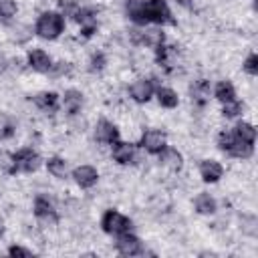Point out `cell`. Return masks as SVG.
<instances>
[{
  "label": "cell",
  "mask_w": 258,
  "mask_h": 258,
  "mask_svg": "<svg viewBox=\"0 0 258 258\" xmlns=\"http://www.w3.org/2000/svg\"><path fill=\"white\" fill-rule=\"evenodd\" d=\"M218 147L224 153H228L232 157H240V159H246L254 153V143L238 137L234 131H222L218 135Z\"/></svg>",
  "instance_id": "1"
},
{
  "label": "cell",
  "mask_w": 258,
  "mask_h": 258,
  "mask_svg": "<svg viewBox=\"0 0 258 258\" xmlns=\"http://www.w3.org/2000/svg\"><path fill=\"white\" fill-rule=\"evenodd\" d=\"M64 28V20L58 12H42L36 20V34L46 40H54Z\"/></svg>",
  "instance_id": "2"
},
{
  "label": "cell",
  "mask_w": 258,
  "mask_h": 258,
  "mask_svg": "<svg viewBox=\"0 0 258 258\" xmlns=\"http://www.w3.org/2000/svg\"><path fill=\"white\" fill-rule=\"evenodd\" d=\"M143 14L147 22L155 24H173L171 10L165 0H145L143 2Z\"/></svg>",
  "instance_id": "3"
},
{
  "label": "cell",
  "mask_w": 258,
  "mask_h": 258,
  "mask_svg": "<svg viewBox=\"0 0 258 258\" xmlns=\"http://www.w3.org/2000/svg\"><path fill=\"white\" fill-rule=\"evenodd\" d=\"M40 165V157L36 151H32L30 147H24L20 151H16L12 155V167L10 171L12 173H30V171H36Z\"/></svg>",
  "instance_id": "4"
},
{
  "label": "cell",
  "mask_w": 258,
  "mask_h": 258,
  "mask_svg": "<svg viewBox=\"0 0 258 258\" xmlns=\"http://www.w3.org/2000/svg\"><path fill=\"white\" fill-rule=\"evenodd\" d=\"M101 226L111 236H119V234L131 232V220L127 216H123L121 212H117V210H107L103 214V218H101Z\"/></svg>",
  "instance_id": "5"
},
{
  "label": "cell",
  "mask_w": 258,
  "mask_h": 258,
  "mask_svg": "<svg viewBox=\"0 0 258 258\" xmlns=\"http://www.w3.org/2000/svg\"><path fill=\"white\" fill-rule=\"evenodd\" d=\"M141 147L153 155H159L165 147H167V137L163 131L159 129H147L141 137Z\"/></svg>",
  "instance_id": "6"
},
{
  "label": "cell",
  "mask_w": 258,
  "mask_h": 258,
  "mask_svg": "<svg viewBox=\"0 0 258 258\" xmlns=\"http://www.w3.org/2000/svg\"><path fill=\"white\" fill-rule=\"evenodd\" d=\"M115 248L119 254L123 256H137V254H143V244L137 236H133L131 232H125V234H119L117 236V242H115Z\"/></svg>",
  "instance_id": "7"
},
{
  "label": "cell",
  "mask_w": 258,
  "mask_h": 258,
  "mask_svg": "<svg viewBox=\"0 0 258 258\" xmlns=\"http://www.w3.org/2000/svg\"><path fill=\"white\" fill-rule=\"evenodd\" d=\"M113 145V159L121 165H129L135 161V145L133 143H125V141H115Z\"/></svg>",
  "instance_id": "8"
},
{
  "label": "cell",
  "mask_w": 258,
  "mask_h": 258,
  "mask_svg": "<svg viewBox=\"0 0 258 258\" xmlns=\"http://www.w3.org/2000/svg\"><path fill=\"white\" fill-rule=\"evenodd\" d=\"M75 20L81 24V30H83V36L89 38L95 30H97V18H95V12L89 10V8H79L75 12Z\"/></svg>",
  "instance_id": "9"
},
{
  "label": "cell",
  "mask_w": 258,
  "mask_h": 258,
  "mask_svg": "<svg viewBox=\"0 0 258 258\" xmlns=\"http://www.w3.org/2000/svg\"><path fill=\"white\" fill-rule=\"evenodd\" d=\"M95 139L99 143H115L119 139V131H117V127L111 121L101 119L97 123V127H95Z\"/></svg>",
  "instance_id": "10"
},
{
  "label": "cell",
  "mask_w": 258,
  "mask_h": 258,
  "mask_svg": "<svg viewBox=\"0 0 258 258\" xmlns=\"http://www.w3.org/2000/svg\"><path fill=\"white\" fill-rule=\"evenodd\" d=\"M133 101L137 103H147L151 97H153V83L149 79H141V81H135L129 89Z\"/></svg>",
  "instance_id": "11"
},
{
  "label": "cell",
  "mask_w": 258,
  "mask_h": 258,
  "mask_svg": "<svg viewBox=\"0 0 258 258\" xmlns=\"http://www.w3.org/2000/svg\"><path fill=\"white\" fill-rule=\"evenodd\" d=\"M73 177L81 187H93L97 183V179H99V173H97V169L93 165H81V167H77L73 171Z\"/></svg>",
  "instance_id": "12"
},
{
  "label": "cell",
  "mask_w": 258,
  "mask_h": 258,
  "mask_svg": "<svg viewBox=\"0 0 258 258\" xmlns=\"http://www.w3.org/2000/svg\"><path fill=\"white\" fill-rule=\"evenodd\" d=\"M222 173H224L222 165H220L218 161H214V159H204V161L200 163V175H202V179H204L206 183L218 181V179L222 177Z\"/></svg>",
  "instance_id": "13"
},
{
  "label": "cell",
  "mask_w": 258,
  "mask_h": 258,
  "mask_svg": "<svg viewBox=\"0 0 258 258\" xmlns=\"http://www.w3.org/2000/svg\"><path fill=\"white\" fill-rule=\"evenodd\" d=\"M34 216L38 218V220H44V222H56V212H54V206L46 200V198H42V196H38L36 200H34Z\"/></svg>",
  "instance_id": "14"
},
{
  "label": "cell",
  "mask_w": 258,
  "mask_h": 258,
  "mask_svg": "<svg viewBox=\"0 0 258 258\" xmlns=\"http://www.w3.org/2000/svg\"><path fill=\"white\" fill-rule=\"evenodd\" d=\"M28 64H30L34 71H38V73H46V71H50V67H52L50 56H48L44 50H40V48H34V50L28 52Z\"/></svg>",
  "instance_id": "15"
},
{
  "label": "cell",
  "mask_w": 258,
  "mask_h": 258,
  "mask_svg": "<svg viewBox=\"0 0 258 258\" xmlns=\"http://www.w3.org/2000/svg\"><path fill=\"white\" fill-rule=\"evenodd\" d=\"M62 105H64V111L69 115H77L81 111V107H83V95L79 91H75V89H69L64 93V97H62Z\"/></svg>",
  "instance_id": "16"
},
{
  "label": "cell",
  "mask_w": 258,
  "mask_h": 258,
  "mask_svg": "<svg viewBox=\"0 0 258 258\" xmlns=\"http://www.w3.org/2000/svg\"><path fill=\"white\" fill-rule=\"evenodd\" d=\"M32 101L40 111H46V113H52L58 107V95L56 93H40V95L32 97Z\"/></svg>",
  "instance_id": "17"
},
{
  "label": "cell",
  "mask_w": 258,
  "mask_h": 258,
  "mask_svg": "<svg viewBox=\"0 0 258 258\" xmlns=\"http://www.w3.org/2000/svg\"><path fill=\"white\" fill-rule=\"evenodd\" d=\"M189 93H191V101H194L196 105H200V107L206 105V101H208V97H210V85H208V81H204V79L196 81V83L191 85Z\"/></svg>",
  "instance_id": "18"
},
{
  "label": "cell",
  "mask_w": 258,
  "mask_h": 258,
  "mask_svg": "<svg viewBox=\"0 0 258 258\" xmlns=\"http://www.w3.org/2000/svg\"><path fill=\"white\" fill-rule=\"evenodd\" d=\"M214 95H216V99H218L222 105L236 101V91H234V85H232L230 81H220V83L216 85Z\"/></svg>",
  "instance_id": "19"
},
{
  "label": "cell",
  "mask_w": 258,
  "mask_h": 258,
  "mask_svg": "<svg viewBox=\"0 0 258 258\" xmlns=\"http://www.w3.org/2000/svg\"><path fill=\"white\" fill-rule=\"evenodd\" d=\"M143 2H145V0H127V2H125L127 16H129L135 24H147L145 14H143Z\"/></svg>",
  "instance_id": "20"
},
{
  "label": "cell",
  "mask_w": 258,
  "mask_h": 258,
  "mask_svg": "<svg viewBox=\"0 0 258 258\" xmlns=\"http://www.w3.org/2000/svg\"><path fill=\"white\" fill-rule=\"evenodd\" d=\"M155 95H157V101H159V105H161V107L173 109V107H177V103H179L177 93H175V91H171V89H167V87H159Z\"/></svg>",
  "instance_id": "21"
},
{
  "label": "cell",
  "mask_w": 258,
  "mask_h": 258,
  "mask_svg": "<svg viewBox=\"0 0 258 258\" xmlns=\"http://www.w3.org/2000/svg\"><path fill=\"white\" fill-rule=\"evenodd\" d=\"M159 161H163V165H167V167L179 169L181 167V153L177 149H173V147H165L159 153Z\"/></svg>",
  "instance_id": "22"
},
{
  "label": "cell",
  "mask_w": 258,
  "mask_h": 258,
  "mask_svg": "<svg viewBox=\"0 0 258 258\" xmlns=\"http://www.w3.org/2000/svg\"><path fill=\"white\" fill-rule=\"evenodd\" d=\"M194 204H196V210L200 214H214L216 212V202L210 194H200Z\"/></svg>",
  "instance_id": "23"
},
{
  "label": "cell",
  "mask_w": 258,
  "mask_h": 258,
  "mask_svg": "<svg viewBox=\"0 0 258 258\" xmlns=\"http://www.w3.org/2000/svg\"><path fill=\"white\" fill-rule=\"evenodd\" d=\"M234 133H236L238 137H242V139L250 141V143H254V141H256V129H254V125H250V123L240 121V123L234 127Z\"/></svg>",
  "instance_id": "24"
},
{
  "label": "cell",
  "mask_w": 258,
  "mask_h": 258,
  "mask_svg": "<svg viewBox=\"0 0 258 258\" xmlns=\"http://www.w3.org/2000/svg\"><path fill=\"white\" fill-rule=\"evenodd\" d=\"M46 167H48V173H52L54 177H64L67 175V161L60 159V157H50L46 161Z\"/></svg>",
  "instance_id": "25"
},
{
  "label": "cell",
  "mask_w": 258,
  "mask_h": 258,
  "mask_svg": "<svg viewBox=\"0 0 258 258\" xmlns=\"http://www.w3.org/2000/svg\"><path fill=\"white\" fill-rule=\"evenodd\" d=\"M16 14V2L14 0H0V20H10Z\"/></svg>",
  "instance_id": "26"
},
{
  "label": "cell",
  "mask_w": 258,
  "mask_h": 258,
  "mask_svg": "<svg viewBox=\"0 0 258 258\" xmlns=\"http://www.w3.org/2000/svg\"><path fill=\"white\" fill-rule=\"evenodd\" d=\"M240 111H242V103L236 99L232 103H226L222 113H224V117H236V115H240Z\"/></svg>",
  "instance_id": "27"
},
{
  "label": "cell",
  "mask_w": 258,
  "mask_h": 258,
  "mask_svg": "<svg viewBox=\"0 0 258 258\" xmlns=\"http://www.w3.org/2000/svg\"><path fill=\"white\" fill-rule=\"evenodd\" d=\"M244 71H246L248 75H252V77L258 75V56H256V54H250V56L244 60Z\"/></svg>",
  "instance_id": "28"
},
{
  "label": "cell",
  "mask_w": 258,
  "mask_h": 258,
  "mask_svg": "<svg viewBox=\"0 0 258 258\" xmlns=\"http://www.w3.org/2000/svg\"><path fill=\"white\" fill-rule=\"evenodd\" d=\"M105 67V56H103V52H97V54H93V58H91V71L95 73V71H101Z\"/></svg>",
  "instance_id": "29"
},
{
  "label": "cell",
  "mask_w": 258,
  "mask_h": 258,
  "mask_svg": "<svg viewBox=\"0 0 258 258\" xmlns=\"http://www.w3.org/2000/svg\"><path fill=\"white\" fill-rule=\"evenodd\" d=\"M8 254H10V256H24V258H32V256H34L32 250H26V248H22V246H10V248H8Z\"/></svg>",
  "instance_id": "30"
},
{
  "label": "cell",
  "mask_w": 258,
  "mask_h": 258,
  "mask_svg": "<svg viewBox=\"0 0 258 258\" xmlns=\"http://www.w3.org/2000/svg\"><path fill=\"white\" fill-rule=\"evenodd\" d=\"M4 69H6V58H4L2 54H0V73H2Z\"/></svg>",
  "instance_id": "31"
},
{
  "label": "cell",
  "mask_w": 258,
  "mask_h": 258,
  "mask_svg": "<svg viewBox=\"0 0 258 258\" xmlns=\"http://www.w3.org/2000/svg\"><path fill=\"white\" fill-rule=\"evenodd\" d=\"M2 236H4V220L0 218V238H2Z\"/></svg>",
  "instance_id": "32"
}]
</instances>
